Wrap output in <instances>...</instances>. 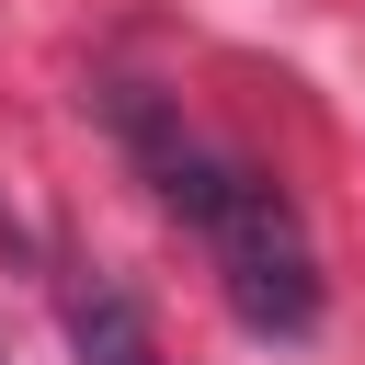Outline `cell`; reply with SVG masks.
Here are the masks:
<instances>
[{
	"instance_id": "cell-1",
	"label": "cell",
	"mask_w": 365,
	"mask_h": 365,
	"mask_svg": "<svg viewBox=\"0 0 365 365\" xmlns=\"http://www.w3.org/2000/svg\"><path fill=\"white\" fill-rule=\"evenodd\" d=\"M114 125H125V148L148 160V182H160V205L205 240V262H217V285H228V308L251 319V331H274V342H297V331H319V251H308V228H297V205L262 182V171H240V160H217L205 137H182L160 103H114Z\"/></svg>"
},
{
	"instance_id": "cell-2",
	"label": "cell",
	"mask_w": 365,
	"mask_h": 365,
	"mask_svg": "<svg viewBox=\"0 0 365 365\" xmlns=\"http://www.w3.org/2000/svg\"><path fill=\"white\" fill-rule=\"evenodd\" d=\"M68 342H80V365H160L148 308H137L114 274H80V285H68Z\"/></svg>"
}]
</instances>
